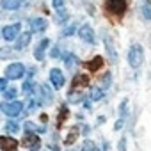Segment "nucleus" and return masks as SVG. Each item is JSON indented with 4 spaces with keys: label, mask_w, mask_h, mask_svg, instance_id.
<instances>
[{
    "label": "nucleus",
    "mask_w": 151,
    "mask_h": 151,
    "mask_svg": "<svg viewBox=\"0 0 151 151\" xmlns=\"http://www.w3.org/2000/svg\"><path fill=\"white\" fill-rule=\"evenodd\" d=\"M22 146L30 149V151H37L41 147V140L36 133H25V137L22 139Z\"/></svg>",
    "instance_id": "obj_4"
},
{
    "label": "nucleus",
    "mask_w": 151,
    "mask_h": 151,
    "mask_svg": "<svg viewBox=\"0 0 151 151\" xmlns=\"http://www.w3.org/2000/svg\"><path fill=\"white\" fill-rule=\"evenodd\" d=\"M0 147H2V151H18V140H14L13 137L2 135L0 137Z\"/></svg>",
    "instance_id": "obj_10"
},
{
    "label": "nucleus",
    "mask_w": 151,
    "mask_h": 151,
    "mask_svg": "<svg viewBox=\"0 0 151 151\" xmlns=\"http://www.w3.org/2000/svg\"><path fill=\"white\" fill-rule=\"evenodd\" d=\"M110 82H112V77H110V73H107L105 77H103V86L109 89V86H110Z\"/></svg>",
    "instance_id": "obj_30"
},
{
    "label": "nucleus",
    "mask_w": 151,
    "mask_h": 151,
    "mask_svg": "<svg viewBox=\"0 0 151 151\" xmlns=\"http://www.w3.org/2000/svg\"><path fill=\"white\" fill-rule=\"evenodd\" d=\"M6 130H7L9 133H16V132L20 130V126H18L16 123H13V121H9V123L6 124Z\"/></svg>",
    "instance_id": "obj_23"
},
{
    "label": "nucleus",
    "mask_w": 151,
    "mask_h": 151,
    "mask_svg": "<svg viewBox=\"0 0 151 151\" xmlns=\"http://www.w3.org/2000/svg\"><path fill=\"white\" fill-rule=\"evenodd\" d=\"M126 109H128V100H123V103L119 105V119H121V121L126 119V114H128Z\"/></svg>",
    "instance_id": "obj_20"
},
{
    "label": "nucleus",
    "mask_w": 151,
    "mask_h": 151,
    "mask_svg": "<svg viewBox=\"0 0 151 151\" xmlns=\"http://www.w3.org/2000/svg\"><path fill=\"white\" fill-rule=\"evenodd\" d=\"M6 75L9 80H20L23 75H25V66L20 62H13L6 68Z\"/></svg>",
    "instance_id": "obj_3"
},
{
    "label": "nucleus",
    "mask_w": 151,
    "mask_h": 151,
    "mask_svg": "<svg viewBox=\"0 0 151 151\" xmlns=\"http://www.w3.org/2000/svg\"><path fill=\"white\" fill-rule=\"evenodd\" d=\"M142 62H144V48L140 45H133L128 50V64L133 69H137V68L142 66Z\"/></svg>",
    "instance_id": "obj_2"
},
{
    "label": "nucleus",
    "mask_w": 151,
    "mask_h": 151,
    "mask_svg": "<svg viewBox=\"0 0 151 151\" xmlns=\"http://www.w3.org/2000/svg\"><path fill=\"white\" fill-rule=\"evenodd\" d=\"M142 16H144L146 20H151V2L142 6Z\"/></svg>",
    "instance_id": "obj_22"
},
{
    "label": "nucleus",
    "mask_w": 151,
    "mask_h": 151,
    "mask_svg": "<svg viewBox=\"0 0 151 151\" xmlns=\"http://www.w3.org/2000/svg\"><path fill=\"white\" fill-rule=\"evenodd\" d=\"M22 32V25L20 23H13V25H6L4 30H2V36L6 41H13L18 37V34Z\"/></svg>",
    "instance_id": "obj_5"
},
{
    "label": "nucleus",
    "mask_w": 151,
    "mask_h": 151,
    "mask_svg": "<svg viewBox=\"0 0 151 151\" xmlns=\"http://www.w3.org/2000/svg\"><path fill=\"white\" fill-rule=\"evenodd\" d=\"M80 151H94V144L91 142V140H86L84 142V146H82V149Z\"/></svg>",
    "instance_id": "obj_25"
},
{
    "label": "nucleus",
    "mask_w": 151,
    "mask_h": 151,
    "mask_svg": "<svg viewBox=\"0 0 151 151\" xmlns=\"http://www.w3.org/2000/svg\"><path fill=\"white\" fill-rule=\"evenodd\" d=\"M78 37L86 43H94V32H93L91 25H82L78 29Z\"/></svg>",
    "instance_id": "obj_11"
},
{
    "label": "nucleus",
    "mask_w": 151,
    "mask_h": 151,
    "mask_svg": "<svg viewBox=\"0 0 151 151\" xmlns=\"http://www.w3.org/2000/svg\"><path fill=\"white\" fill-rule=\"evenodd\" d=\"M91 84V78H89V75H75V78H73V84H71V91H78V89H84Z\"/></svg>",
    "instance_id": "obj_8"
},
{
    "label": "nucleus",
    "mask_w": 151,
    "mask_h": 151,
    "mask_svg": "<svg viewBox=\"0 0 151 151\" xmlns=\"http://www.w3.org/2000/svg\"><path fill=\"white\" fill-rule=\"evenodd\" d=\"M68 116H69V110H68V107H60L59 109V117H57V128H60L62 126V123L68 119Z\"/></svg>",
    "instance_id": "obj_18"
},
{
    "label": "nucleus",
    "mask_w": 151,
    "mask_h": 151,
    "mask_svg": "<svg viewBox=\"0 0 151 151\" xmlns=\"http://www.w3.org/2000/svg\"><path fill=\"white\" fill-rule=\"evenodd\" d=\"M48 45H50V39H46V37L39 41V45H37L36 50H34V57H36V60H43V59H45V52H46Z\"/></svg>",
    "instance_id": "obj_13"
},
{
    "label": "nucleus",
    "mask_w": 151,
    "mask_h": 151,
    "mask_svg": "<svg viewBox=\"0 0 151 151\" xmlns=\"http://www.w3.org/2000/svg\"><path fill=\"white\" fill-rule=\"evenodd\" d=\"M41 91H43V94H45L46 101H52V93L48 91V87H46V86H43V87H41Z\"/></svg>",
    "instance_id": "obj_28"
},
{
    "label": "nucleus",
    "mask_w": 151,
    "mask_h": 151,
    "mask_svg": "<svg viewBox=\"0 0 151 151\" xmlns=\"http://www.w3.org/2000/svg\"><path fill=\"white\" fill-rule=\"evenodd\" d=\"M52 4L57 11H62L64 9V4H66V0H52Z\"/></svg>",
    "instance_id": "obj_24"
},
{
    "label": "nucleus",
    "mask_w": 151,
    "mask_h": 151,
    "mask_svg": "<svg viewBox=\"0 0 151 151\" xmlns=\"http://www.w3.org/2000/svg\"><path fill=\"white\" fill-rule=\"evenodd\" d=\"M22 89H23V93H25V94H30V93H32V82H25Z\"/></svg>",
    "instance_id": "obj_26"
},
{
    "label": "nucleus",
    "mask_w": 151,
    "mask_h": 151,
    "mask_svg": "<svg viewBox=\"0 0 151 151\" xmlns=\"http://www.w3.org/2000/svg\"><path fill=\"white\" fill-rule=\"evenodd\" d=\"M103 64H105V60H103V57H100V55H96L94 59H91V60H87V62H84V66L89 69V71H98V69H101L103 68Z\"/></svg>",
    "instance_id": "obj_14"
},
{
    "label": "nucleus",
    "mask_w": 151,
    "mask_h": 151,
    "mask_svg": "<svg viewBox=\"0 0 151 151\" xmlns=\"http://www.w3.org/2000/svg\"><path fill=\"white\" fill-rule=\"evenodd\" d=\"M7 89V80L6 78H0V93Z\"/></svg>",
    "instance_id": "obj_32"
},
{
    "label": "nucleus",
    "mask_w": 151,
    "mask_h": 151,
    "mask_svg": "<svg viewBox=\"0 0 151 151\" xmlns=\"http://www.w3.org/2000/svg\"><path fill=\"white\" fill-rule=\"evenodd\" d=\"M117 149H119V151H126V139H124V137L119 140V144H117Z\"/></svg>",
    "instance_id": "obj_31"
},
{
    "label": "nucleus",
    "mask_w": 151,
    "mask_h": 151,
    "mask_svg": "<svg viewBox=\"0 0 151 151\" xmlns=\"http://www.w3.org/2000/svg\"><path fill=\"white\" fill-rule=\"evenodd\" d=\"M46 27H48V22L45 20V18H32L30 20V29H32V32H45L46 30Z\"/></svg>",
    "instance_id": "obj_12"
},
{
    "label": "nucleus",
    "mask_w": 151,
    "mask_h": 151,
    "mask_svg": "<svg viewBox=\"0 0 151 151\" xmlns=\"http://www.w3.org/2000/svg\"><path fill=\"white\" fill-rule=\"evenodd\" d=\"M25 2H27V0H2V2H0V6H2L6 11H16V9H20Z\"/></svg>",
    "instance_id": "obj_15"
},
{
    "label": "nucleus",
    "mask_w": 151,
    "mask_h": 151,
    "mask_svg": "<svg viewBox=\"0 0 151 151\" xmlns=\"http://www.w3.org/2000/svg\"><path fill=\"white\" fill-rule=\"evenodd\" d=\"M78 132H80V130H78V126H73V128L69 130V133H68V137L64 139V144H66V146H71V144H73L75 140H77V139H78Z\"/></svg>",
    "instance_id": "obj_17"
},
{
    "label": "nucleus",
    "mask_w": 151,
    "mask_h": 151,
    "mask_svg": "<svg viewBox=\"0 0 151 151\" xmlns=\"http://www.w3.org/2000/svg\"><path fill=\"white\" fill-rule=\"evenodd\" d=\"M50 82H52V86H53L55 89L64 87V75H62L60 69H57V68L50 69Z\"/></svg>",
    "instance_id": "obj_9"
},
{
    "label": "nucleus",
    "mask_w": 151,
    "mask_h": 151,
    "mask_svg": "<svg viewBox=\"0 0 151 151\" xmlns=\"http://www.w3.org/2000/svg\"><path fill=\"white\" fill-rule=\"evenodd\" d=\"M2 110H4L6 116L14 117V116H18L23 110V103H20V101H9V103H4L2 105Z\"/></svg>",
    "instance_id": "obj_7"
},
{
    "label": "nucleus",
    "mask_w": 151,
    "mask_h": 151,
    "mask_svg": "<svg viewBox=\"0 0 151 151\" xmlns=\"http://www.w3.org/2000/svg\"><path fill=\"white\" fill-rule=\"evenodd\" d=\"M30 37H32V32H22V36L18 37V41H16V50H23L29 43H30Z\"/></svg>",
    "instance_id": "obj_16"
},
{
    "label": "nucleus",
    "mask_w": 151,
    "mask_h": 151,
    "mask_svg": "<svg viewBox=\"0 0 151 151\" xmlns=\"http://www.w3.org/2000/svg\"><path fill=\"white\" fill-rule=\"evenodd\" d=\"M16 93H18V91H16V89H13V87H11V89H9V91H6V100H13V98H14V96H16Z\"/></svg>",
    "instance_id": "obj_27"
},
{
    "label": "nucleus",
    "mask_w": 151,
    "mask_h": 151,
    "mask_svg": "<svg viewBox=\"0 0 151 151\" xmlns=\"http://www.w3.org/2000/svg\"><path fill=\"white\" fill-rule=\"evenodd\" d=\"M103 94H105L103 89H93V91H91V100H93V101H98V100L103 98Z\"/></svg>",
    "instance_id": "obj_21"
},
{
    "label": "nucleus",
    "mask_w": 151,
    "mask_h": 151,
    "mask_svg": "<svg viewBox=\"0 0 151 151\" xmlns=\"http://www.w3.org/2000/svg\"><path fill=\"white\" fill-rule=\"evenodd\" d=\"M103 45H105V50H107V55H109V60L112 64L117 62V53H116V48H114V41L109 34H103Z\"/></svg>",
    "instance_id": "obj_6"
},
{
    "label": "nucleus",
    "mask_w": 151,
    "mask_h": 151,
    "mask_svg": "<svg viewBox=\"0 0 151 151\" xmlns=\"http://www.w3.org/2000/svg\"><path fill=\"white\" fill-rule=\"evenodd\" d=\"M126 9H128V0H105L103 2V11L112 23L121 22Z\"/></svg>",
    "instance_id": "obj_1"
},
{
    "label": "nucleus",
    "mask_w": 151,
    "mask_h": 151,
    "mask_svg": "<svg viewBox=\"0 0 151 151\" xmlns=\"http://www.w3.org/2000/svg\"><path fill=\"white\" fill-rule=\"evenodd\" d=\"M50 55H52V57H59V48H53V50L50 52Z\"/></svg>",
    "instance_id": "obj_33"
},
{
    "label": "nucleus",
    "mask_w": 151,
    "mask_h": 151,
    "mask_svg": "<svg viewBox=\"0 0 151 151\" xmlns=\"http://www.w3.org/2000/svg\"><path fill=\"white\" fill-rule=\"evenodd\" d=\"M75 30H77V25H71V27H68V29L62 32V36H66V37H68V36H71Z\"/></svg>",
    "instance_id": "obj_29"
},
{
    "label": "nucleus",
    "mask_w": 151,
    "mask_h": 151,
    "mask_svg": "<svg viewBox=\"0 0 151 151\" xmlns=\"http://www.w3.org/2000/svg\"><path fill=\"white\" fill-rule=\"evenodd\" d=\"M62 60L66 62V66H68V68H71L75 62H77V57H75L73 53H62Z\"/></svg>",
    "instance_id": "obj_19"
}]
</instances>
